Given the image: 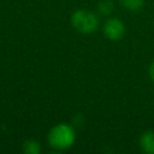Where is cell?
I'll return each mask as SVG.
<instances>
[{
    "instance_id": "1",
    "label": "cell",
    "mask_w": 154,
    "mask_h": 154,
    "mask_svg": "<svg viewBox=\"0 0 154 154\" xmlns=\"http://www.w3.org/2000/svg\"><path fill=\"white\" fill-rule=\"evenodd\" d=\"M47 140L52 148L58 150H65L73 146L76 134L71 125L66 123H59L49 130Z\"/></svg>"
},
{
    "instance_id": "2",
    "label": "cell",
    "mask_w": 154,
    "mask_h": 154,
    "mask_svg": "<svg viewBox=\"0 0 154 154\" xmlns=\"http://www.w3.org/2000/svg\"><path fill=\"white\" fill-rule=\"evenodd\" d=\"M72 26L82 34L94 32L99 26V17L87 10H76L71 16Z\"/></svg>"
},
{
    "instance_id": "3",
    "label": "cell",
    "mask_w": 154,
    "mask_h": 154,
    "mask_svg": "<svg viewBox=\"0 0 154 154\" xmlns=\"http://www.w3.org/2000/svg\"><path fill=\"white\" fill-rule=\"evenodd\" d=\"M103 34L111 41H118L125 34V25L116 17L108 18L103 24Z\"/></svg>"
},
{
    "instance_id": "4",
    "label": "cell",
    "mask_w": 154,
    "mask_h": 154,
    "mask_svg": "<svg viewBox=\"0 0 154 154\" xmlns=\"http://www.w3.org/2000/svg\"><path fill=\"white\" fill-rule=\"evenodd\" d=\"M140 147L144 153L154 154V130H147L141 135Z\"/></svg>"
},
{
    "instance_id": "5",
    "label": "cell",
    "mask_w": 154,
    "mask_h": 154,
    "mask_svg": "<svg viewBox=\"0 0 154 154\" xmlns=\"http://www.w3.org/2000/svg\"><path fill=\"white\" fill-rule=\"evenodd\" d=\"M120 4L128 11L137 12V11L142 10V7L144 5V0H120Z\"/></svg>"
},
{
    "instance_id": "6",
    "label": "cell",
    "mask_w": 154,
    "mask_h": 154,
    "mask_svg": "<svg viewBox=\"0 0 154 154\" xmlns=\"http://www.w3.org/2000/svg\"><path fill=\"white\" fill-rule=\"evenodd\" d=\"M23 152L26 154H38L41 152V146L37 141L28 140L23 143Z\"/></svg>"
},
{
    "instance_id": "7",
    "label": "cell",
    "mask_w": 154,
    "mask_h": 154,
    "mask_svg": "<svg viewBox=\"0 0 154 154\" xmlns=\"http://www.w3.org/2000/svg\"><path fill=\"white\" fill-rule=\"evenodd\" d=\"M102 10L103 13H108L109 11H112V2L109 1H103L100 4V11Z\"/></svg>"
},
{
    "instance_id": "8",
    "label": "cell",
    "mask_w": 154,
    "mask_h": 154,
    "mask_svg": "<svg viewBox=\"0 0 154 154\" xmlns=\"http://www.w3.org/2000/svg\"><path fill=\"white\" fill-rule=\"evenodd\" d=\"M149 76H150V78L154 81V60L152 61V64H150V66H149Z\"/></svg>"
}]
</instances>
